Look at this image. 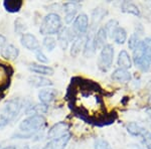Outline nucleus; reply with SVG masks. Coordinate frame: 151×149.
Returning <instances> with one entry per match:
<instances>
[{"mask_svg": "<svg viewBox=\"0 0 151 149\" xmlns=\"http://www.w3.org/2000/svg\"><path fill=\"white\" fill-rule=\"evenodd\" d=\"M70 105L74 111L90 121L104 122L107 116L101 89L91 81L79 79L69 91Z\"/></svg>", "mask_w": 151, "mask_h": 149, "instance_id": "obj_1", "label": "nucleus"}, {"mask_svg": "<svg viewBox=\"0 0 151 149\" xmlns=\"http://www.w3.org/2000/svg\"><path fill=\"white\" fill-rule=\"evenodd\" d=\"M47 125V120L42 115H32L23 119L19 124V131L12 135V138L29 139L35 137Z\"/></svg>", "mask_w": 151, "mask_h": 149, "instance_id": "obj_2", "label": "nucleus"}, {"mask_svg": "<svg viewBox=\"0 0 151 149\" xmlns=\"http://www.w3.org/2000/svg\"><path fill=\"white\" fill-rule=\"evenodd\" d=\"M133 62L142 72H148L151 68V36L142 40L133 50Z\"/></svg>", "mask_w": 151, "mask_h": 149, "instance_id": "obj_3", "label": "nucleus"}, {"mask_svg": "<svg viewBox=\"0 0 151 149\" xmlns=\"http://www.w3.org/2000/svg\"><path fill=\"white\" fill-rule=\"evenodd\" d=\"M22 107L23 101L19 98H13L7 101L0 114V129L5 128L10 122L15 120L20 113Z\"/></svg>", "mask_w": 151, "mask_h": 149, "instance_id": "obj_4", "label": "nucleus"}, {"mask_svg": "<svg viewBox=\"0 0 151 149\" xmlns=\"http://www.w3.org/2000/svg\"><path fill=\"white\" fill-rule=\"evenodd\" d=\"M63 27L64 26L60 16L58 13L52 12L43 17L40 26V32L42 35L52 36L53 35H58Z\"/></svg>", "mask_w": 151, "mask_h": 149, "instance_id": "obj_5", "label": "nucleus"}, {"mask_svg": "<svg viewBox=\"0 0 151 149\" xmlns=\"http://www.w3.org/2000/svg\"><path fill=\"white\" fill-rule=\"evenodd\" d=\"M114 48L112 45H106L101 50L98 58V68L101 72L106 73L111 69L114 60Z\"/></svg>", "mask_w": 151, "mask_h": 149, "instance_id": "obj_6", "label": "nucleus"}, {"mask_svg": "<svg viewBox=\"0 0 151 149\" xmlns=\"http://www.w3.org/2000/svg\"><path fill=\"white\" fill-rule=\"evenodd\" d=\"M89 17L87 14L81 13L78 16H76V19L73 23V30L77 35H86L89 30Z\"/></svg>", "mask_w": 151, "mask_h": 149, "instance_id": "obj_7", "label": "nucleus"}, {"mask_svg": "<svg viewBox=\"0 0 151 149\" xmlns=\"http://www.w3.org/2000/svg\"><path fill=\"white\" fill-rule=\"evenodd\" d=\"M77 35L75 33V31L73 30V28L70 27H63L60 29V31L58 33V41L60 45V48L63 50H65L69 46L70 41H73L77 37Z\"/></svg>", "mask_w": 151, "mask_h": 149, "instance_id": "obj_8", "label": "nucleus"}, {"mask_svg": "<svg viewBox=\"0 0 151 149\" xmlns=\"http://www.w3.org/2000/svg\"><path fill=\"white\" fill-rule=\"evenodd\" d=\"M67 134H70V126L65 122H58V123L55 124L52 128L48 130L47 138L50 140L53 139H58L60 137H64Z\"/></svg>", "mask_w": 151, "mask_h": 149, "instance_id": "obj_9", "label": "nucleus"}, {"mask_svg": "<svg viewBox=\"0 0 151 149\" xmlns=\"http://www.w3.org/2000/svg\"><path fill=\"white\" fill-rule=\"evenodd\" d=\"M20 42L22 46L26 48V50H30V52H36L37 50L40 48V42H38L37 38L35 37L31 33H23L20 36Z\"/></svg>", "mask_w": 151, "mask_h": 149, "instance_id": "obj_10", "label": "nucleus"}, {"mask_svg": "<svg viewBox=\"0 0 151 149\" xmlns=\"http://www.w3.org/2000/svg\"><path fill=\"white\" fill-rule=\"evenodd\" d=\"M12 71L6 65L0 63V93L8 89L10 85Z\"/></svg>", "mask_w": 151, "mask_h": 149, "instance_id": "obj_11", "label": "nucleus"}, {"mask_svg": "<svg viewBox=\"0 0 151 149\" xmlns=\"http://www.w3.org/2000/svg\"><path fill=\"white\" fill-rule=\"evenodd\" d=\"M95 33L96 30L94 29L89 28V32L86 35V40H85V45H84V55L86 58H91L94 55L95 52V45H94V37H95Z\"/></svg>", "mask_w": 151, "mask_h": 149, "instance_id": "obj_12", "label": "nucleus"}, {"mask_svg": "<svg viewBox=\"0 0 151 149\" xmlns=\"http://www.w3.org/2000/svg\"><path fill=\"white\" fill-rule=\"evenodd\" d=\"M57 96L58 91L52 88H45V89H42L38 92V99H40V103L47 105V106L55 99Z\"/></svg>", "mask_w": 151, "mask_h": 149, "instance_id": "obj_13", "label": "nucleus"}, {"mask_svg": "<svg viewBox=\"0 0 151 149\" xmlns=\"http://www.w3.org/2000/svg\"><path fill=\"white\" fill-rule=\"evenodd\" d=\"M0 55L4 60H14L18 58L19 50L13 45H6L2 50H0Z\"/></svg>", "mask_w": 151, "mask_h": 149, "instance_id": "obj_14", "label": "nucleus"}, {"mask_svg": "<svg viewBox=\"0 0 151 149\" xmlns=\"http://www.w3.org/2000/svg\"><path fill=\"white\" fill-rule=\"evenodd\" d=\"M70 139V133L67 134L64 137L50 140V142L45 144V146L42 149H65L67 144L69 143Z\"/></svg>", "mask_w": 151, "mask_h": 149, "instance_id": "obj_15", "label": "nucleus"}, {"mask_svg": "<svg viewBox=\"0 0 151 149\" xmlns=\"http://www.w3.org/2000/svg\"><path fill=\"white\" fill-rule=\"evenodd\" d=\"M85 40H86V36L85 35H78L77 37L73 40V43L70 45V57L72 58H77L80 55V53L82 52V50L84 48Z\"/></svg>", "mask_w": 151, "mask_h": 149, "instance_id": "obj_16", "label": "nucleus"}, {"mask_svg": "<svg viewBox=\"0 0 151 149\" xmlns=\"http://www.w3.org/2000/svg\"><path fill=\"white\" fill-rule=\"evenodd\" d=\"M111 79L118 83H128L132 79V76H131L130 72H129L128 70H124V69L118 68V69H116L112 73Z\"/></svg>", "mask_w": 151, "mask_h": 149, "instance_id": "obj_17", "label": "nucleus"}, {"mask_svg": "<svg viewBox=\"0 0 151 149\" xmlns=\"http://www.w3.org/2000/svg\"><path fill=\"white\" fill-rule=\"evenodd\" d=\"M108 14V11L106 9L102 8V7H98L95 8L93 12H92V22H91V29L96 30L97 26H99L100 22L104 19L105 16Z\"/></svg>", "mask_w": 151, "mask_h": 149, "instance_id": "obj_18", "label": "nucleus"}, {"mask_svg": "<svg viewBox=\"0 0 151 149\" xmlns=\"http://www.w3.org/2000/svg\"><path fill=\"white\" fill-rule=\"evenodd\" d=\"M107 32L105 30L104 27H100L98 30L95 33V37H94V45H95V50H102L105 45H107Z\"/></svg>", "mask_w": 151, "mask_h": 149, "instance_id": "obj_19", "label": "nucleus"}, {"mask_svg": "<svg viewBox=\"0 0 151 149\" xmlns=\"http://www.w3.org/2000/svg\"><path fill=\"white\" fill-rule=\"evenodd\" d=\"M142 33H143V28H142V26H141V24H139V25L136 27V30L134 31V33H132V35L129 37L128 46L130 50H134L140 45V42L142 41V40H141Z\"/></svg>", "mask_w": 151, "mask_h": 149, "instance_id": "obj_20", "label": "nucleus"}, {"mask_svg": "<svg viewBox=\"0 0 151 149\" xmlns=\"http://www.w3.org/2000/svg\"><path fill=\"white\" fill-rule=\"evenodd\" d=\"M28 84L35 88H43L52 86V82L41 76H31L28 78Z\"/></svg>", "mask_w": 151, "mask_h": 149, "instance_id": "obj_21", "label": "nucleus"}, {"mask_svg": "<svg viewBox=\"0 0 151 149\" xmlns=\"http://www.w3.org/2000/svg\"><path fill=\"white\" fill-rule=\"evenodd\" d=\"M48 110V106L45 104H29L25 108V114L28 116L32 115H40L43 113H47Z\"/></svg>", "mask_w": 151, "mask_h": 149, "instance_id": "obj_22", "label": "nucleus"}, {"mask_svg": "<svg viewBox=\"0 0 151 149\" xmlns=\"http://www.w3.org/2000/svg\"><path fill=\"white\" fill-rule=\"evenodd\" d=\"M29 70H30V72L40 76H52L55 74V71L52 68L43 65H38V63H31L29 66Z\"/></svg>", "mask_w": 151, "mask_h": 149, "instance_id": "obj_23", "label": "nucleus"}, {"mask_svg": "<svg viewBox=\"0 0 151 149\" xmlns=\"http://www.w3.org/2000/svg\"><path fill=\"white\" fill-rule=\"evenodd\" d=\"M117 63H118L119 68L124 70H129L132 67V60L129 53L126 50H121L118 55V60H117Z\"/></svg>", "mask_w": 151, "mask_h": 149, "instance_id": "obj_24", "label": "nucleus"}, {"mask_svg": "<svg viewBox=\"0 0 151 149\" xmlns=\"http://www.w3.org/2000/svg\"><path fill=\"white\" fill-rule=\"evenodd\" d=\"M127 131H128V133L131 134L132 136H135V137H141V138L147 133V130H146L144 127L139 125L138 123H135V122H130V123L128 124Z\"/></svg>", "mask_w": 151, "mask_h": 149, "instance_id": "obj_25", "label": "nucleus"}, {"mask_svg": "<svg viewBox=\"0 0 151 149\" xmlns=\"http://www.w3.org/2000/svg\"><path fill=\"white\" fill-rule=\"evenodd\" d=\"M121 10L125 13L132 14L135 16H140V9L136 4L129 1H124L121 3Z\"/></svg>", "mask_w": 151, "mask_h": 149, "instance_id": "obj_26", "label": "nucleus"}, {"mask_svg": "<svg viewBox=\"0 0 151 149\" xmlns=\"http://www.w3.org/2000/svg\"><path fill=\"white\" fill-rule=\"evenodd\" d=\"M23 3L22 1H15V0H12V1H4L3 2V7L5 8L6 11L10 12V13H16L21 9Z\"/></svg>", "mask_w": 151, "mask_h": 149, "instance_id": "obj_27", "label": "nucleus"}, {"mask_svg": "<svg viewBox=\"0 0 151 149\" xmlns=\"http://www.w3.org/2000/svg\"><path fill=\"white\" fill-rule=\"evenodd\" d=\"M113 40L117 45H124L125 41L127 40V31L125 30V28L119 26L114 33Z\"/></svg>", "mask_w": 151, "mask_h": 149, "instance_id": "obj_28", "label": "nucleus"}, {"mask_svg": "<svg viewBox=\"0 0 151 149\" xmlns=\"http://www.w3.org/2000/svg\"><path fill=\"white\" fill-rule=\"evenodd\" d=\"M64 11L65 14L73 13V14H77V12L79 11V9L81 8V3L78 1H70L67 2L63 5Z\"/></svg>", "mask_w": 151, "mask_h": 149, "instance_id": "obj_29", "label": "nucleus"}, {"mask_svg": "<svg viewBox=\"0 0 151 149\" xmlns=\"http://www.w3.org/2000/svg\"><path fill=\"white\" fill-rule=\"evenodd\" d=\"M118 27H119V23L116 19H110V20L105 24V26H104L108 37H111V38H113L114 33H115V31L117 30Z\"/></svg>", "mask_w": 151, "mask_h": 149, "instance_id": "obj_30", "label": "nucleus"}, {"mask_svg": "<svg viewBox=\"0 0 151 149\" xmlns=\"http://www.w3.org/2000/svg\"><path fill=\"white\" fill-rule=\"evenodd\" d=\"M43 46L48 50V52H52L53 50L57 46V40H55V37L52 36H45L43 38Z\"/></svg>", "mask_w": 151, "mask_h": 149, "instance_id": "obj_31", "label": "nucleus"}, {"mask_svg": "<svg viewBox=\"0 0 151 149\" xmlns=\"http://www.w3.org/2000/svg\"><path fill=\"white\" fill-rule=\"evenodd\" d=\"M26 28H27L26 24L24 23L20 18H17L15 21H14V30H15L16 35H22L24 33V31L26 30Z\"/></svg>", "mask_w": 151, "mask_h": 149, "instance_id": "obj_32", "label": "nucleus"}, {"mask_svg": "<svg viewBox=\"0 0 151 149\" xmlns=\"http://www.w3.org/2000/svg\"><path fill=\"white\" fill-rule=\"evenodd\" d=\"M35 53L36 60H37L40 63H47V62H48V58H47V55H45V53H43L42 50H41V48H40V50H37Z\"/></svg>", "mask_w": 151, "mask_h": 149, "instance_id": "obj_33", "label": "nucleus"}, {"mask_svg": "<svg viewBox=\"0 0 151 149\" xmlns=\"http://www.w3.org/2000/svg\"><path fill=\"white\" fill-rule=\"evenodd\" d=\"M76 19V14L73 13H69L65 15V22L67 24H70Z\"/></svg>", "mask_w": 151, "mask_h": 149, "instance_id": "obj_34", "label": "nucleus"}, {"mask_svg": "<svg viewBox=\"0 0 151 149\" xmlns=\"http://www.w3.org/2000/svg\"><path fill=\"white\" fill-rule=\"evenodd\" d=\"M6 42H7V40L5 36L0 35V50H2V48L6 45Z\"/></svg>", "mask_w": 151, "mask_h": 149, "instance_id": "obj_35", "label": "nucleus"}, {"mask_svg": "<svg viewBox=\"0 0 151 149\" xmlns=\"http://www.w3.org/2000/svg\"><path fill=\"white\" fill-rule=\"evenodd\" d=\"M2 149H17V148H16V146L11 145V146H6V147H4V148H2Z\"/></svg>", "mask_w": 151, "mask_h": 149, "instance_id": "obj_36", "label": "nucleus"}, {"mask_svg": "<svg viewBox=\"0 0 151 149\" xmlns=\"http://www.w3.org/2000/svg\"><path fill=\"white\" fill-rule=\"evenodd\" d=\"M146 113H147L148 116H149L150 118H151V108H148L147 110H146Z\"/></svg>", "mask_w": 151, "mask_h": 149, "instance_id": "obj_37", "label": "nucleus"}, {"mask_svg": "<svg viewBox=\"0 0 151 149\" xmlns=\"http://www.w3.org/2000/svg\"><path fill=\"white\" fill-rule=\"evenodd\" d=\"M133 149H142V148L139 147V146H136V145H134V146H133Z\"/></svg>", "mask_w": 151, "mask_h": 149, "instance_id": "obj_38", "label": "nucleus"}, {"mask_svg": "<svg viewBox=\"0 0 151 149\" xmlns=\"http://www.w3.org/2000/svg\"><path fill=\"white\" fill-rule=\"evenodd\" d=\"M20 149H30L28 147V146H24V147H22V148H20Z\"/></svg>", "mask_w": 151, "mask_h": 149, "instance_id": "obj_39", "label": "nucleus"}, {"mask_svg": "<svg viewBox=\"0 0 151 149\" xmlns=\"http://www.w3.org/2000/svg\"><path fill=\"white\" fill-rule=\"evenodd\" d=\"M0 149H1V145H0Z\"/></svg>", "mask_w": 151, "mask_h": 149, "instance_id": "obj_40", "label": "nucleus"}, {"mask_svg": "<svg viewBox=\"0 0 151 149\" xmlns=\"http://www.w3.org/2000/svg\"><path fill=\"white\" fill-rule=\"evenodd\" d=\"M35 149H36V148H35Z\"/></svg>", "mask_w": 151, "mask_h": 149, "instance_id": "obj_41", "label": "nucleus"}]
</instances>
